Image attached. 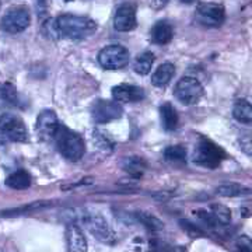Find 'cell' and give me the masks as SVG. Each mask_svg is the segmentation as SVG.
Instances as JSON below:
<instances>
[{"mask_svg": "<svg viewBox=\"0 0 252 252\" xmlns=\"http://www.w3.org/2000/svg\"><path fill=\"white\" fill-rule=\"evenodd\" d=\"M58 32L70 39H83L97 31V23L89 17L74 14H62L56 18Z\"/></svg>", "mask_w": 252, "mask_h": 252, "instance_id": "cell-1", "label": "cell"}, {"mask_svg": "<svg viewBox=\"0 0 252 252\" xmlns=\"http://www.w3.org/2000/svg\"><path fill=\"white\" fill-rule=\"evenodd\" d=\"M52 142H55V144H56L58 152L62 154L64 158H67L70 161L80 160L84 152H86V146H84L81 136L70 130L69 127H66L62 124L58 126Z\"/></svg>", "mask_w": 252, "mask_h": 252, "instance_id": "cell-2", "label": "cell"}, {"mask_svg": "<svg viewBox=\"0 0 252 252\" xmlns=\"http://www.w3.org/2000/svg\"><path fill=\"white\" fill-rule=\"evenodd\" d=\"M224 150L220 146H217L209 139L202 137L195 149L193 161L206 168H216L220 165V162L224 160Z\"/></svg>", "mask_w": 252, "mask_h": 252, "instance_id": "cell-3", "label": "cell"}, {"mask_svg": "<svg viewBox=\"0 0 252 252\" xmlns=\"http://www.w3.org/2000/svg\"><path fill=\"white\" fill-rule=\"evenodd\" d=\"M195 18L200 26L209 28L220 27L225 20V10L221 3H200L195 11Z\"/></svg>", "mask_w": 252, "mask_h": 252, "instance_id": "cell-4", "label": "cell"}, {"mask_svg": "<svg viewBox=\"0 0 252 252\" xmlns=\"http://www.w3.org/2000/svg\"><path fill=\"white\" fill-rule=\"evenodd\" d=\"M31 23V16L27 7L17 6L10 9L0 20V28L9 34L23 32Z\"/></svg>", "mask_w": 252, "mask_h": 252, "instance_id": "cell-5", "label": "cell"}, {"mask_svg": "<svg viewBox=\"0 0 252 252\" xmlns=\"http://www.w3.org/2000/svg\"><path fill=\"white\" fill-rule=\"evenodd\" d=\"M86 228L94 235L98 241L105 244L115 243V233L108 224V221L97 213H84L81 217Z\"/></svg>", "mask_w": 252, "mask_h": 252, "instance_id": "cell-6", "label": "cell"}, {"mask_svg": "<svg viewBox=\"0 0 252 252\" xmlns=\"http://www.w3.org/2000/svg\"><path fill=\"white\" fill-rule=\"evenodd\" d=\"M0 135L10 142L17 143H24L28 140V132L24 122L21 118L11 114H4L0 117Z\"/></svg>", "mask_w": 252, "mask_h": 252, "instance_id": "cell-7", "label": "cell"}, {"mask_svg": "<svg viewBox=\"0 0 252 252\" xmlns=\"http://www.w3.org/2000/svg\"><path fill=\"white\" fill-rule=\"evenodd\" d=\"M129 52L122 45H108L98 54L99 64L107 70H119L129 63Z\"/></svg>", "mask_w": 252, "mask_h": 252, "instance_id": "cell-8", "label": "cell"}, {"mask_svg": "<svg viewBox=\"0 0 252 252\" xmlns=\"http://www.w3.org/2000/svg\"><path fill=\"white\" fill-rule=\"evenodd\" d=\"M175 98L184 105H193L203 97V87L196 79L193 77H184L181 79L175 89H174Z\"/></svg>", "mask_w": 252, "mask_h": 252, "instance_id": "cell-9", "label": "cell"}, {"mask_svg": "<svg viewBox=\"0 0 252 252\" xmlns=\"http://www.w3.org/2000/svg\"><path fill=\"white\" fill-rule=\"evenodd\" d=\"M124 114V108L115 101L98 99L91 108V117L95 124H108L119 119Z\"/></svg>", "mask_w": 252, "mask_h": 252, "instance_id": "cell-10", "label": "cell"}, {"mask_svg": "<svg viewBox=\"0 0 252 252\" xmlns=\"http://www.w3.org/2000/svg\"><path fill=\"white\" fill-rule=\"evenodd\" d=\"M114 26L115 30L121 32H129L137 27V20H136V7L130 3H125L119 6L114 17Z\"/></svg>", "mask_w": 252, "mask_h": 252, "instance_id": "cell-11", "label": "cell"}, {"mask_svg": "<svg viewBox=\"0 0 252 252\" xmlns=\"http://www.w3.org/2000/svg\"><path fill=\"white\" fill-rule=\"evenodd\" d=\"M59 125L61 124H59L58 117H56V114H55L54 111H51V109L42 111L38 115V119H36V132H38V136L42 140H54L55 132H56V129H58Z\"/></svg>", "mask_w": 252, "mask_h": 252, "instance_id": "cell-12", "label": "cell"}, {"mask_svg": "<svg viewBox=\"0 0 252 252\" xmlns=\"http://www.w3.org/2000/svg\"><path fill=\"white\" fill-rule=\"evenodd\" d=\"M112 97L118 104L139 102L144 98V90L133 84H118L112 89Z\"/></svg>", "mask_w": 252, "mask_h": 252, "instance_id": "cell-13", "label": "cell"}, {"mask_svg": "<svg viewBox=\"0 0 252 252\" xmlns=\"http://www.w3.org/2000/svg\"><path fill=\"white\" fill-rule=\"evenodd\" d=\"M66 243L69 252H87V240L77 224H69L66 228Z\"/></svg>", "mask_w": 252, "mask_h": 252, "instance_id": "cell-14", "label": "cell"}, {"mask_svg": "<svg viewBox=\"0 0 252 252\" xmlns=\"http://www.w3.org/2000/svg\"><path fill=\"white\" fill-rule=\"evenodd\" d=\"M172 36H174L172 26L165 20L157 21L150 31V41L156 45H167L168 42H171Z\"/></svg>", "mask_w": 252, "mask_h": 252, "instance_id": "cell-15", "label": "cell"}, {"mask_svg": "<svg viewBox=\"0 0 252 252\" xmlns=\"http://www.w3.org/2000/svg\"><path fill=\"white\" fill-rule=\"evenodd\" d=\"M160 118H161L162 127L168 132L175 130L177 126H178V114L175 108L172 107L170 102H164L161 107H160Z\"/></svg>", "mask_w": 252, "mask_h": 252, "instance_id": "cell-16", "label": "cell"}, {"mask_svg": "<svg viewBox=\"0 0 252 252\" xmlns=\"http://www.w3.org/2000/svg\"><path fill=\"white\" fill-rule=\"evenodd\" d=\"M174 73H175V67H174L172 63H162V64H160L157 67V70L153 73L152 83L156 87H164V86H167L170 83Z\"/></svg>", "mask_w": 252, "mask_h": 252, "instance_id": "cell-17", "label": "cell"}, {"mask_svg": "<svg viewBox=\"0 0 252 252\" xmlns=\"http://www.w3.org/2000/svg\"><path fill=\"white\" fill-rule=\"evenodd\" d=\"M6 185L9 188L16 189V190L27 189L31 185V175L27 171H24V170H18V171L13 172L11 175L7 177Z\"/></svg>", "mask_w": 252, "mask_h": 252, "instance_id": "cell-18", "label": "cell"}, {"mask_svg": "<svg viewBox=\"0 0 252 252\" xmlns=\"http://www.w3.org/2000/svg\"><path fill=\"white\" fill-rule=\"evenodd\" d=\"M21 104L18 91L11 84H3L0 86V105L6 107H18Z\"/></svg>", "mask_w": 252, "mask_h": 252, "instance_id": "cell-19", "label": "cell"}, {"mask_svg": "<svg viewBox=\"0 0 252 252\" xmlns=\"http://www.w3.org/2000/svg\"><path fill=\"white\" fill-rule=\"evenodd\" d=\"M216 193L224 198H235V196H245L250 195V188L240 185V184H223L216 188Z\"/></svg>", "mask_w": 252, "mask_h": 252, "instance_id": "cell-20", "label": "cell"}, {"mask_svg": "<svg viewBox=\"0 0 252 252\" xmlns=\"http://www.w3.org/2000/svg\"><path fill=\"white\" fill-rule=\"evenodd\" d=\"M234 118L245 125H250L252 122V107L247 99H238L235 102L234 109H233Z\"/></svg>", "mask_w": 252, "mask_h": 252, "instance_id": "cell-21", "label": "cell"}, {"mask_svg": "<svg viewBox=\"0 0 252 252\" xmlns=\"http://www.w3.org/2000/svg\"><path fill=\"white\" fill-rule=\"evenodd\" d=\"M154 63V55L152 52H143L142 55H139L136 58L135 64H133V69L137 74H149L152 70V66Z\"/></svg>", "mask_w": 252, "mask_h": 252, "instance_id": "cell-22", "label": "cell"}, {"mask_svg": "<svg viewBox=\"0 0 252 252\" xmlns=\"http://www.w3.org/2000/svg\"><path fill=\"white\" fill-rule=\"evenodd\" d=\"M122 168L126 172L136 175V177H140L143 171L146 170V162L143 158H139V157H127L122 160Z\"/></svg>", "mask_w": 252, "mask_h": 252, "instance_id": "cell-23", "label": "cell"}, {"mask_svg": "<svg viewBox=\"0 0 252 252\" xmlns=\"http://www.w3.org/2000/svg\"><path fill=\"white\" fill-rule=\"evenodd\" d=\"M135 217L142 223V224L150 230V231H160L164 228V223H162L160 219H157L153 215L150 213H146V212H137L135 215Z\"/></svg>", "mask_w": 252, "mask_h": 252, "instance_id": "cell-24", "label": "cell"}, {"mask_svg": "<svg viewBox=\"0 0 252 252\" xmlns=\"http://www.w3.org/2000/svg\"><path fill=\"white\" fill-rule=\"evenodd\" d=\"M164 158L168 162H185L187 150L182 146H170L164 152Z\"/></svg>", "mask_w": 252, "mask_h": 252, "instance_id": "cell-25", "label": "cell"}, {"mask_svg": "<svg viewBox=\"0 0 252 252\" xmlns=\"http://www.w3.org/2000/svg\"><path fill=\"white\" fill-rule=\"evenodd\" d=\"M210 212L213 213V216L216 217L217 221L221 225L228 224L231 221V212L223 205H212Z\"/></svg>", "mask_w": 252, "mask_h": 252, "instance_id": "cell-26", "label": "cell"}, {"mask_svg": "<svg viewBox=\"0 0 252 252\" xmlns=\"http://www.w3.org/2000/svg\"><path fill=\"white\" fill-rule=\"evenodd\" d=\"M193 213L198 216L199 220H202V221H203L206 225H209L210 228H217L219 225H221L219 221H217L216 217L213 216V213H212V212H209V210H205V209H198V210H195Z\"/></svg>", "mask_w": 252, "mask_h": 252, "instance_id": "cell-27", "label": "cell"}, {"mask_svg": "<svg viewBox=\"0 0 252 252\" xmlns=\"http://www.w3.org/2000/svg\"><path fill=\"white\" fill-rule=\"evenodd\" d=\"M94 143L98 146L99 149H102V150H112V147H114V143L111 142V139L107 137V136L104 135V133H101V132H94Z\"/></svg>", "mask_w": 252, "mask_h": 252, "instance_id": "cell-28", "label": "cell"}, {"mask_svg": "<svg viewBox=\"0 0 252 252\" xmlns=\"http://www.w3.org/2000/svg\"><path fill=\"white\" fill-rule=\"evenodd\" d=\"M150 252H175L170 244L162 243L160 240L150 241Z\"/></svg>", "mask_w": 252, "mask_h": 252, "instance_id": "cell-29", "label": "cell"}, {"mask_svg": "<svg viewBox=\"0 0 252 252\" xmlns=\"http://www.w3.org/2000/svg\"><path fill=\"white\" fill-rule=\"evenodd\" d=\"M180 223L181 225H182V228H184L188 234L192 235V237H202V235H205V233L199 228L198 225L192 224L188 220H181Z\"/></svg>", "mask_w": 252, "mask_h": 252, "instance_id": "cell-30", "label": "cell"}, {"mask_svg": "<svg viewBox=\"0 0 252 252\" xmlns=\"http://www.w3.org/2000/svg\"><path fill=\"white\" fill-rule=\"evenodd\" d=\"M237 250H238V252H252L250 238L248 237H241V240H238V243H237Z\"/></svg>", "mask_w": 252, "mask_h": 252, "instance_id": "cell-31", "label": "cell"}, {"mask_svg": "<svg viewBox=\"0 0 252 252\" xmlns=\"http://www.w3.org/2000/svg\"><path fill=\"white\" fill-rule=\"evenodd\" d=\"M182 3H187V4H190V3H195L196 0H181Z\"/></svg>", "mask_w": 252, "mask_h": 252, "instance_id": "cell-32", "label": "cell"}]
</instances>
